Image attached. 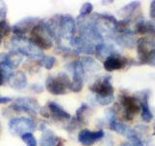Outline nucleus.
<instances>
[{
  "instance_id": "1",
  "label": "nucleus",
  "mask_w": 155,
  "mask_h": 146,
  "mask_svg": "<svg viewBox=\"0 0 155 146\" xmlns=\"http://www.w3.org/2000/svg\"><path fill=\"white\" fill-rule=\"evenodd\" d=\"M10 51H16L30 58H41L44 55L41 49H39L25 36H14L6 44Z\"/></svg>"
},
{
  "instance_id": "2",
  "label": "nucleus",
  "mask_w": 155,
  "mask_h": 146,
  "mask_svg": "<svg viewBox=\"0 0 155 146\" xmlns=\"http://www.w3.org/2000/svg\"><path fill=\"white\" fill-rule=\"evenodd\" d=\"M31 37L29 38L35 46L41 50H48L52 47L51 36L46 26L45 22L39 23L30 31Z\"/></svg>"
},
{
  "instance_id": "3",
  "label": "nucleus",
  "mask_w": 155,
  "mask_h": 146,
  "mask_svg": "<svg viewBox=\"0 0 155 146\" xmlns=\"http://www.w3.org/2000/svg\"><path fill=\"white\" fill-rule=\"evenodd\" d=\"M71 82L65 73H58L56 75H51L46 80L47 90L52 95H64L66 90L70 88Z\"/></svg>"
},
{
  "instance_id": "4",
  "label": "nucleus",
  "mask_w": 155,
  "mask_h": 146,
  "mask_svg": "<svg viewBox=\"0 0 155 146\" xmlns=\"http://www.w3.org/2000/svg\"><path fill=\"white\" fill-rule=\"evenodd\" d=\"M9 130L12 134L22 135L26 133H30L35 129V123L34 121L27 117H18V118H13L8 123Z\"/></svg>"
},
{
  "instance_id": "5",
  "label": "nucleus",
  "mask_w": 155,
  "mask_h": 146,
  "mask_svg": "<svg viewBox=\"0 0 155 146\" xmlns=\"http://www.w3.org/2000/svg\"><path fill=\"white\" fill-rule=\"evenodd\" d=\"M23 56L16 51H9L8 53L0 54V67L6 73L8 78L10 77L9 72L14 68L21 64Z\"/></svg>"
},
{
  "instance_id": "6",
  "label": "nucleus",
  "mask_w": 155,
  "mask_h": 146,
  "mask_svg": "<svg viewBox=\"0 0 155 146\" xmlns=\"http://www.w3.org/2000/svg\"><path fill=\"white\" fill-rule=\"evenodd\" d=\"M10 108L17 112H26L30 115H35L40 109L38 100L32 97H18L14 100V103L10 105Z\"/></svg>"
},
{
  "instance_id": "7",
  "label": "nucleus",
  "mask_w": 155,
  "mask_h": 146,
  "mask_svg": "<svg viewBox=\"0 0 155 146\" xmlns=\"http://www.w3.org/2000/svg\"><path fill=\"white\" fill-rule=\"evenodd\" d=\"M40 23V19L35 17H27L18 22L12 28L15 36H24L27 32L31 31L34 26Z\"/></svg>"
},
{
  "instance_id": "8",
  "label": "nucleus",
  "mask_w": 155,
  "mask_h": 146,
  "mask_svg": "<svg viewBox=\"0 0 155 146\" xmlns=\"http://www.w3.org/2000/svg\"><path fill=\"white\" fill-rule=\"evenodd\" d=\"M9 85L15 90H22L27 86V78L25 73L18 70L15 73H12L8 78Z\"/></svg>"
},
{
  "instance_id": "9",
  "label": "nucleus",
  "mask_w": 155,
  "mask_h": 146,
  "mask_svg": "<svg viewBox=\"0 0 155 146\" xmlns=\"http://www.w3.org/2000/svg\"><path fill=\"white\" fill-rule=\"evenodd\" d=\"M103 131H90L88 130H82L79 134V141L84 146L92 145L96 140L103 136Z\"/></svg>"
},
{
  "instance_id": "10",
  "label": "nucleus",
  "mask_w": 155,
  "mask_h": 146,
  "mask_svg": "<svg viewBox=\"0 0 155 146\" xmlns=\"http://www.w3.org/2000/svg\"><path fill=\"white\" fill-rule=\"evenodd\" d=\"M47 107L48 109L50 117L51 116L53 119H56V120L70 119V114L67 113L59 104L55 103V102H48L47 104Z\"/></svg>"
},
{
  "instance_id": "11",
  "label": "nucleus",
  "mask_w": 155,
  "mask_h": 146,
  "mask_svg": "<svg viewBox=\"0 0 155 146\" xmlns=\"http://www.w3.org/2000/svg\"><path fill=\"white\" fill-rule=\"evenodd\" d=\"M90 89L93 92H96L101 97L109 96L113 92V88H111L110 84L108 81H97Z\"/></svg>"
},
{
  "instance_id": "12",
  "label": "nucleus",
  "mask_w": 155,
  "mask_h": 146,
  "mask_svg": "<svg viewBox=\"0 0 155 146\" xmlns=\"http://www.w3.org/2000/svg\"><path fill=\"white\" fill-rule=\"evenodd\" d=\"M57 136L51 130H45L40 138V146H54L57 143Z\"/></svg>"
},
{
  "instance_id": "13",
  "label": "nucleus",
  "mask_w": 155,
  "mask_h": 146,
  "mask_svg": "<svg viewBox=\"0 0 155 146\" xmlns=\"http://www.w3.org/2000/svg\"><path fill=\"white\" fill-rule=\"evenodd\" d=\"M122 103L128 115H135L140 110V107L137 104V102L131 96H125L122 100Z\"/></svg>"
},
{
  "instance_id": "14",
  "label": "nucleus",
  "mask_w": 155,
  "mask_h": 146,
  "mask_svg": "<svg viewBox=\"0 0 155 146\" xmlns=\"http://www.w3.org/2000/svg\"><path fill=\"white\" fill-rule=\"evenodd\" d=\"M123 65H124V61L122 60H120V58H116V57H108L104 63L105 69L108 71L119 69V68L123 67Z\"/></svg>"
},
{
  "instance_id": "15",
  "label": "nucleus",
  "mask_w": 155,
  "mask_h": 146,
  "mask_svg": "<svg viewBox=\"0 0 155 146\" xmlns=\"http://www.w3.org/2000/svg\"><path fill=\"white\" fill-rule=\"evenodd\" d=\"M56 61V58L51 57V56H43L39 60V64L41 66L45 67L46 69H51Z\"/></svg>"
},
{
  "instance_id": "16",
  "label": "nucleus",
  "mask_w": 155,
  "mask_h": 146,
  "mask_svg": "<svg viewBox=\"0 0 155 146\" xmlns=\"http://www.w3.org/2000/svg\"><path fill=\"white\" fill-rule=\"evenodd\" d=\"M21 139L26 146H37V140L31 133H26L21 135Z\"/></svg>"
},
{
  "instance_id": "17",
  "label": "nucleus",
  "mask_w": 155,
  "mask_h": 146,
  "mask_svg": "<svg viewBox=\"0 0 155 146\" xmlns=\"http://www.w3.org/2000/svg\"><path fill=\"white\" fill-rule=\"evenodd\" d=\"M11 31H12V27L10 26V24L7 23L6 19L0 22V39L1 40L3 37L7 36Z\"/></svg>"
},
{
  "instance_id": "18",
  "label": "nucleus",
  "mask_w": 155,
  "mask_h": 146,
  "mask_svg": "<svg viewBox=\"0 0 155 146\" xmlns=\"http://www.w3.org/2000/svg\"><path fill=\"white\" fill-rule=\"evenodd\" d=\"M7 15V6L4 2L0 1V22L5 21Z\"/></svg>"
},
{
  "instance_id": "19",
  "label": "nucleus",
  "mask_w": 155,
  "mask_h": 146,
  "mask_svg": "<svg viewBox=\"0 0 155 146\" xmlns=\"http://www.w3.org/2000/svg\"><path fill=\"white\" fill-rule=\"evenodd\" d=\"M91 10H92V5L90 3H85L81 10V15H87L91 12Z\"/></svg>"
},
{
  "instance_id": "20",
  "label": "nucleus",
  "mask_w": 155,
  "mask_h": 146,
  "mask_svg": "<svg viewBox=\"0 0 155 146\" xmlns=\"http://www.w3.org/2000/svg\"><path fill=\"white\" fill-rule=\"evenodd\" d=\"M31 90L33 92H43V86L40 85V84H34L31 86Z\"/></svg>"
},
{
  "instance_id": "21",
  "label": "nucleus",
  "mask_w": 155,
  "mask_h": 146,
  "mask_svg": "<svg viewBox=\"0 0 155 146\" xmlns=\"http://www.w3.org/2000/svg\"><path fill=\"white\" fill-rule=\"evenodd\" d=\"M6 78H8L7 74L4 72V70L2 69L1 67H0V86L3 85V83H4V80L6 79Z\"/></svg>"
},
{
  "instance_id": "22",
  "label": "nucleus",
  "mask_w": 155,
  "mask_h": 146,
  "mask_svg": "<svg viewBox=\"0 0 155 146\" xmlns=\"http://www.w3.org/2000/svg\"><path fill=\"white\" fill-rule=\"evenodd\" d=\"M13 99H11V97L9 96H2L1 95H0V104H6L8 103V102L12 101Z\"/></svg>"
},
{
  "instance_id": "23",
  "label": "nucleus",
  "mask_w": 155,
  "mask_h": 146,
  "mask_svg": "<svg viewBox=\"0 0 155 146\" xmlns=\"http://www.w3.org/2000/svg\"><path fill=\"white\" fill-rule=\"evenodd\" d=\"M54 146H63V142L62 141H59V142H57Z\"/></svg>"
},
{
  "instance_id": "24",
  "label": "nucleus",
  "mask_w": 155,
  "mask_h": 146,
  "mask_svg": "<svg viewBox=\"0 0 155 146\" xmlns=\"http://www.w3.org/2000/svg\"><path fill=\"white\" fill-rule=\"evenodd\" d=\"M1 41H2V40H1V39H0V44H1Z\"/></svg>"
}]
</instances>
